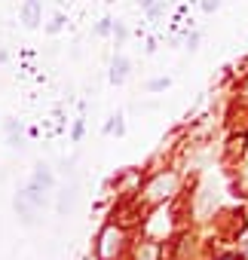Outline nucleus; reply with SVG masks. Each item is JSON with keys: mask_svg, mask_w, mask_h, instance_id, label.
<instances>
[{"mask_svg": "<svg viewBox=\"0 0 248 260\" xmlns=\"http://www.w3.org/2000/svg\"><path fill=\"white\" fill-rule=\"evenodd\" d=\"M126 77H129V58H126V55H113L107 80H110L113 86H122V83H126Z\"/></svg>", "mask_w": 248, "mask_h": 260, "instance_id": "nucleus-6", "label": "nucleus"}, {"mask_svg": "<svg viewBox=\"0 0 248 260\" xmlns=\"http://www.w3.org/2000/svg\"><path fill=\"white\" fill-rule=\"evenodd\" d=\"M126 34H129V31H126V25H122V22H116V25H113V37H116V46H122V43H126Z\"/></svg>", "mask_w": 248, "mask_h": 260, "instance_id": "nucleus-13", "label": "nucleus"}, {"mask_svg": "<svg viewBox=\"0 0 248 260\" xmlns=\"http://www.w3.org/2000/svg\"><path fill=\"white\" fill-rule=\"evenodd\" d=\"M126 132V122H122V113H113L110 122L104 125V135H122Z\"/></svg>", "mask_w": 248, "mask_h": 260, "instance_id": "nucleus-9", "label": "nucleus"}, {"mask_svg": "<svg viewBox=\"0 0 248 260\" xmlns=\"http://www.w3.org/2000/svg\"><path fill=\"white\" fill-rule=\"evenodd\" d=\"M175 190V175H157L153 181H150V187H147V196L150 199H163V196H169Z\"/></svg>", "mask_w": 248, "mask_h": 260, "instance_id": "nucleus-5", "label": "nucleus"}, {"mask_svg": "<svg viewBox=\"0 0 248 260\" xmlns=\"http://www.w3.org/2000/svg\"><path fill=\"white\" fill-rule=\"evenodd\" d=\"M113 25H116V22H113L110 16H104V19L95 25V37H107V34H113Z\"/></svg>", "mask_w": 248, "mask_h": 260, "instance_id": "nucleus-10", "label": "nucleus"}, {"mask_svg": "<svg viewBox=\"0 0 248 260\" xmlns=\"http://www.w3.org/2000/svg\"><path fill=\"white\" fill-rule=\"evenodd\" d=\"M65 22H68V19H65V13H55V16L49 19V25H46V34H58V31L65 28Z\"/></svg>", "mask_w": 248, "mask_h": 260, "instance_id": "nucleus-11", "label": "nucleus"}, {"mask_svg": "<svg viewBox=\"0 0 248 260\" xmlns=\"http://www.w3.org/2000/svg\"><path fill=\"white\" fill-rule=\"evenodd\" d=\"M74 199H77V187L71 184V187H65V190H61V199H58V214H61V217L74 208Z\"/></svg>", "mask_w": 248, "mask_h": 260, "instance_id": "nucleus-7", "label": "nucleus"}, {"mask_svg": "<svg viewBox=\"0 0 248 260\" xmlns=\"http://www.w3.org/2000/svg\"><path fill=\"white\" fill-rule=\"evenodd\" d=\"M43 205H46V196L37 193V190H31L28 184H25V187L16 193V199H13V208H16V214L22 217L25 226H34V223H37V214H40Z\"/></svg>", "mask_w": 248, "mask_h": 260, "instance_id": "nucleus-1", "label": "nucleus"}, {"mask_svg": "<svg viewBox=\"0 0 248 260\" xmlns=\"http://www.w3.org/2000/svg\"><path fill=\"white\" fill-rule=\"evenodd\" d=\"M172 86V80L169 77H157V80H150L147 83V92H163V89H169Z\"/></svg>", "mask_w": 248, "mask_h": 260, "instance_id": "nucleus-12", "label": "nucleus"}, {"mask_svg": "<svg viewBox=\"0 0 248 260\" xmlns=\"http://www.w3.org/2000/svg\"><path fill=\"white\" fill-rule=\"evenodd\" d=\"M4 128H7V144H10V147H22V122L10 119Z\"/></svg>", "mask_w": 248, "mask_h": 260, "instance_id": "nucleus-8", "label": "nucleus"}, {"mask_svg": "<svg viewBox=\"0 0 248 260\" xmlns=\"http://www.w3.org/2000/svg\"><path fill=\"white\" fill-rule=\"evenodd\" d=\"M83 128H86V122H83V119H77V122H74V135H71L74 141H80V138H83Z\"/></svg>", "mask_w": 248, "mask_h": 260, "instance_id": "nucleus-14", "label": "nucleus"}, {"mask_svg": "<svg viewBox=\"0 0 248 260\" xmlns=\"http://www.w3.org/2000/svg\"><path fill=\"white\" fill-rule=\"evenodd\" d=\"M218 7H221V0H202V10L205 13H214Z\"/></svg>", "mask_w": 248, "mask_h": 260, "instance_id": "nucleus-15", "label": "nucleus"}, {"mask_svg": "<svg viewBox=\"0 0 248 260\" xmlns=\"http://www.w3.org/2000/svg\"><path fill=\"white\" fill-rule=\"evenodd\" d=\"M187 46L196 49V46H199V34H190V37H187Z\"/></svg>", "mask_w": 248, "mask_h": 260, "instance_id": "nucleus-16", "label": "nucleus"}, {"mask_svg": "<svg viewBox=\"0 0 248 260\" xmlns=\"http://www.w3.org/2000/svg\"><path fill=\"white\" fill-rule=\"evenodd\" d=\"M224 260H233V257H224Z\"/></svg>", "mask_w": 248, "mask_h": 260, "instance_id": "nucleus-18", "label": "nucleus"}, {"mask_svg": "<svg viewBox=\"0 0 248 260\" xmlns=\"http://www.w3.org/2000/svg\"><path fill=\"white\" fill-rule=\"evenodd\" d=\"M138 4H141V10H150V7L157 4V0H138Z\"/></svg>", "mask_w": 248, "mask_h": 260, "instance_id": "nucleus-17", "label": "nucleus"}, {"mask_svg": "<svg viewBox=\"0 0 248 260\" xmlns=\"http://www.w3.org/2000/svg\"><path fill=\"white\" fill-rule=\"evenodd\" d=\"M28 187H31V190H37V193H43V196H49V193H52V187H55V175H52V169L40 162V166L34 169V175H31Z\"/></svg>", "mask_w": 248, "mask_h": 260, "instance_id": "nucleus-3", "label": "nucleus"}, {"mask_svg": "<svg viewBox=\"0 0 248 260\" xmlns=\"http://www.w3.org/2000/svg\"><path fill=\"white\" fill-rule=\"evenodd\" d=\"M119 245H122V233L116 226H104V233L98 239V257L101 260H113L116 251H119Z\"/></svg>", "mask_w": 248, "mask_h": 260, "instance_id": "nucleus-2", "label": "nucleus"}, {"mask_svg": "<svg viewBox=\"0 0 248 260\" xmlns=\"http://www.w3.org/2000/svg\"><path fill=\"white\" fill-rule=\"evenodd\" d=\"M19 22H22L28 31L40 28V22H43V4H40V0H25L22 10H19Z\"/></svg>", "mask_w": 248, "mask_h": 260, "instance_id": "nucleus-4", "label": "nucleus"}]
</instances>
